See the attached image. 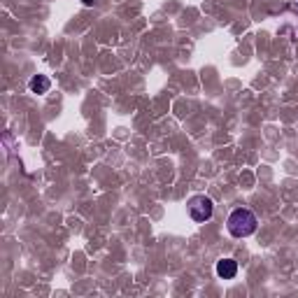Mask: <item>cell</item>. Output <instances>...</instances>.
Listing matches in <instances>:
<instances>
[{"label":"cell","mask_w":298,"mask_h":298,"mask_svg":"<svg viewBox=\"0 0 298 298\" xmlns=\"http://www.w3.org/2000/svg\"><path fill=\"white\" fill-rule=\"evenodd\" d=\"M214 270H217L219 280H233L238 275V261H233V259H219Z\"/></svg>","instance_id":"3957f363"},{"label":"cell","mask_w":298,"mask_h":298,"mask_svg":"<svg viewBox=\"0 0 298 298\" xmlns=\"http://www.w3.org/2000/svg\"><path fill=\"white\" fill-rule=\"evenodd\" d=\"M28 89L33 93H37V96H42V93H47L52 89V79L47 77V75H35V77H30V82H28Z\"/></svg>","instance_id":"277c9868"},{"label":"cell","mask_w":298,"mask_h":298,"mask_svg":"<svg viewBox=\"0 0 298 298\" xmlns=\"http://www.w3.org/2000/svg\"><path fill=\"white\" fill-rule=\"evenodd\" d=\"M212 214H214V203H212V198H208V196H193V198H189V217L196 224L210 221Z\"/></svg>","instance_id":"7a4b0ae2"},{"label":"cell","mask_w":298,"mask_h":298,"mask_svg":"<svg viewBox=\"0 0 298 298\" xmlns=\"http://www.w3.org/2000/svg\"><path fill=\"white\" fill-rule=\"evenodd\" d=\"M256 226H259V219H256L254 212L247 210V208L233 210L226 219V228L233 238H249L256 231Z\"/></svg>","instance_id":"6da1fadb"},{"label":"cell","mask_w":298,"mask_h":298,"mask_svg":"<svg viewBox=\"0 0 298 298\" xmlns=\"http://www.w3.org/2000/svg\"><path fill=\"white\" fill-rule=\"evenodd\" d=\"M84 5H93V0H84Z\"/></svg>","instance_id":"5b68a950"}]
</instances>
